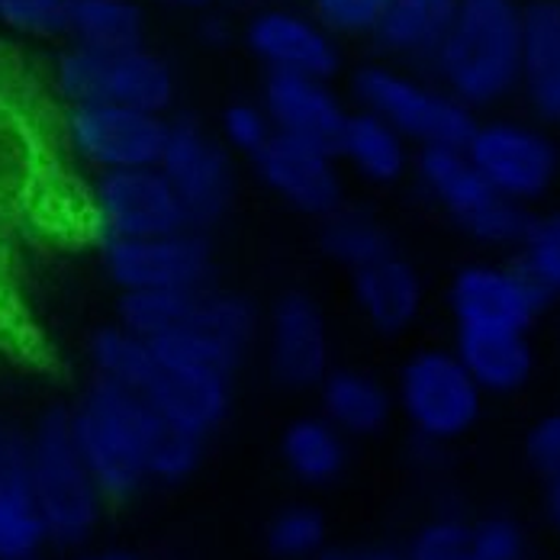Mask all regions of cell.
I'll use <instances>...</instances> for the list:
<instances>
[{
	"mask_svg": "<svg viewBox=\"0 0 560 560\" xmlns=\"http://www.w3.org/2000/svg\"><path fill=\"white\" fill-rule=\"evenodd\" d=\"M68 419L74 445L107 500H132L152 487V451L165 419L139 393L94 377Z\"/></svg>",
	"mask_w": 560,
	"mask_h": 560,
	"instance_id": "6da1fadb",
	"label": "cell"
},
{
	"mask_svg": "<svg viewBox=\"0 0 560 560\" xmlns=\"http://www.w3.org/2000/svg\"><path fill=\"white\" fill-rule=\"evenodd\" d=\"M518 0H460L442 49L429 61L439 84L467 110H487L518 91L522 78Z\"/></svg>",
	"mask_w": 560,
	"mask_h": 560,
	"instance_id": "7a4b0ae2",
	"label": "cell"
},
{
	"mask_svg": "<svg viewBox=\"0 0 560 560\" xmlns=\"http://www.w3.org/2000/svg\"><path fill=\"white\" fill-rule=\"evenodd\" d=\"M30 442V490L46 522L49 545L78 548L84 545L104 515L107 497L101 493L91 467L71 435L68 409H49L39 416Z\"/></svg>",
	"mask_w": 560,
	"mask_h": 560,
	"instance_id": "3957f363",
	"label": "cell"
},
{
	"mask_svg": "<svg viewBox=\"0 0 560 560\" xmlns=\"http://www.w3.org/2000/svg\"><path fill=\"white\" fill-rule=\"evenodd\" d=\"M412 171L429 194V200L460 229L470 242L483 248H515L535 210H525L505 200L500 190L487 184V177L474 168L464 149L435 145L419 149Z\"/></svg>",
	"mask_w": 560,
	"mask_h": 560,
	"instance_id": "277c9868",
	"label": "cell"
},
{
	"mask_svg": "<svg viewBox=\"0 0 560 560\" xmlns=\"http://www.w3.org/2000/svg\"><path fill=\"white\" fill-rule=\"evenodd\" d=\"M396 409L432 448L464 439L483 412V390L451 348H419L396 374Z\"/></svg>",
	"mask_w": 560,
	"mask_h": 560,
	"instance_id": "5b68a950",
	"label": "cell"
},
{
	"mask_svg": "<svg viewBox=\"0 0 560 560\" xmlns=\"http://www.w3.org/2000/svg\"><path fill=\"white\" fill-rule=\"evenodd\" d=\"M354 97L416 149H464L477 126V113L451 97L442 84H425L390 65H364L354 74Z\"/></svg>",
	"mask_w": 560,
	"mask_h": 560,
	"instance_id": "8992f818",
	"label": "cell"
},
{
	"mask_svg": "<svg viewBox=\"0 0 560 560\" xmlns=\"http://www.w3.org/2000/svg\"><path fill=\"white\" fill-rule=\"evenodd\" d=\"M56 84L71 107L110 104L159 116L171 110L177 94L171 65L152 49L91 52L71 46L58 58Z\"/></svg>",
	"mask_w": 560,
	"mask_h": 560,
	"instance_id": "52a82bcc",
	"label": "cell"
},
{
	"mask_svg": "<svg viewBox=\"0 0 560 560\" xmlns=\"http://www.w3.org/2000/svg\"><path fill=\"white\" fill-rule=\"evenodd\" d=\"M464 152L493 190L525 210L545 200L560 177L558 142L522 119H477Z\"/></svg>",
	"mask_w": 560,
	"mask_h": 560,
	"instance_id": "ba28073f",
	"label": "cell"
},
{
	"mask_svg": "<svg viewBox=\"0 0 560 560\" xmlns=\"http://www.w3.org/2000/svg\"><path fill=\"white\" fill-rule=\"evenodd\" d=\"M159 171L177 194L190 229L210 232L223 223L235 197V165L223 139L210 136L197 119L177 116L168 122Z\"/></svg>",
	"mask_w": 560,
	"mask_h": 560,
	"instance_id": "9c48e42d",
	"label": "cell"
},
{
	"mask_svg": "<svg viewBox=\"0 0 560 560\" xmlns=\"http://www.w3.org/2000/svg\"><path fill=\"white\" fill-rule=\"evenodd\" d=\"M265 361L280 390H319L332 364V332L319 300L306 290H287L271 303L265 323Z\"/></svg>",
	"mask_w": 560,
	"mask_h": 560,
	"instance_id": "30bf717a",
	"label": "cell"
},
{
	"mask_svg": "<svg viewBox=\"0 0 560 560\" xmlns=\"http://www.w3.org/2000/svg\"><path fill=\"white\" fill-rule=\"evenodd\" d=\"M104 271L119 293L136 290H207L213 280V245L207 232L184 229L155 238H110L101 248Z\"/></svg>",
	"mask_w": 560,
	"mask_h": 560,
	"instance_id": "8fae6325",
	"label": "cell"
},
{
	"mask_svg": "<svg viewBox=\"0 0 560 560\" xmlns=\"http://www.w3.org/2000/svg\"><path fill=\"white\" fill-rule=\"evenodd\" d=\"M551 300L512 261H470L448 283L454 329H505L528 332L545 316Z\"/></svg>",
	"mask_w": 560,
	"mask_h": 560,
	"instance_id": "7c38bea8",
	"label": "cell"
},
{
	"mask_svg": "<svg viewBox=\"0 0 560 560\" xmlns=\"http://www.w3.org/2000/svg\"><path fill=\"white\" fill-rule=\"evenodd\" d=\"M168 116L110 104L71 107L68 110V142L71 149L101 174L110 171L159 168Z\"/></svg>",
	"mask_w": 560,
	"mask_h": 560,
	"instance_id": "4fadbf2b",
	"label": "cell"
},
{
	"mask_svg": "<svg viewBox=\"0 0 560 560\" xmlns=\"http://www.w3.org/2000/svg\"><path fill=\"white\" fill-rule=\"evenodd\" d=\"M94 210L110 238H155L190 229L187 213L159 168L110 171L94 184Z\"/></svg>",
	"mask_w": 560,
	"mask_h": 560,
	"instance_id": "5bb4252c",
	"label": "cell"
},
{
	"mask_svg": "<svg viewBox=\"0 0 560 560\" xmlns=\"http://www.w3.org/2000/svg\"><path fill=\"white\" fill-rule=\"evenodd\" d=\"M252 165L261 184L296 213L326 220L341 207V171L336 152L329 149L278 132Z\"/></svg>",
	"mask_w": 560,
	"mask_h": 560,
	"instance_id": "9a60e30c",
	"label": "cell"
},
{
	"mask_svg": "<svg viewBox=\"0 0 560 560\" xmlns=\"http://www.w3.org/2000/svg\"><path fill=\"white\" fill-rule=\"evenodd\" d=\"M245 46L268 74H306L329 81L341 65L336 36L293 10H261L245 26Z\"/></svg>",
	"mask_w": 560,
	"mask_h": 560,
	"instance_id": "2e32d148",
	"label": "cell"
},
{
	"mask_svg": "<svg viewBox=\"0 0 560 560\" xmlns=\"http://www.w3.org/2000/svg\"><path fill=\"white\" fill-rule=\"evenodd\" d=\"M261 107L268 110L280 136L336 152L341 126L348 119L345 104L323 78L306 74H268L261 88Z\"/></svg>",
	"mask_w": 560,
	"mask_h": 560,
	"instance_id": "e0dca14e",
	"label": "cell"
},
{
	"mask_svg": "<svg viewBox=\"0 0 560 560\" xmlns=\"http://www.w3.org/2000/svg\"><path fill=\"white\" fill-rule=\"evenodd\" d=\"M155 348V345H152ZM142 399L171 425L210 442L232 409V381L223 374L194 371L165 364L159 358V374L152 387L142 393Z\"/></svg>",
	"mask_w": 560,
	"mask_h": 560,
	"instance_id": "ac0fdd59",
	"label": "cell"
},
{
	"mask_svg": "<svg viewBox=\"0 0 560 560\" xmlns=\"http://www.w3.org/2000/svg\"><path fill=\"white\" fill-rule=\"evenodd\" d=\"M351 300L374 332L402 336L425 310V280L409 258L393 252L351 275Z\"/></svg>",
	"mask_w": 560,
	"mask_h": 560,
	"instance_id": "d6986e66",
	"label": "cell"
},
{
	"mask_svg": "<svg viewBox=\"0 0 560 560\" xmlns=\"http://www.w3.org/2000/svg\"><path fill=\"white\" fill-rule=\"evenodd\" d=\"M49 545L30 490V442L3 429L0 439V560H36Z\"/></svg>",
	"mask_w": 560,
	"mask_h": 560,
	"instance_id": "ffe728a7",
	"label": "cell"
},
{
	"mask_svg": "<svg viewBox=\"0 0 560 560\" xmlns=\"http://www.w3.org/2000/svg\"><path fill=\"white\" fill-rule=\"evenodd\" d=\"M518 91L545 122H560V0L522 7V78Z\"/></svg>",
	"mask_w": 560,
	"mask_h": 560,
	"instance_id": "44dd1931",
	"label": "cell"
},
{
	"mask_svg": "<svg viewBox=\"0 0 560 560\" xmlns=\"http://www.w3.org/2000/svg\"><path fill=\"white\" fill-rule=\"evenodd\" d=\"M451 351L467 368L483 396H509L528 387L535 374V348L528 332L454 329Z\"/></svg>",
	"mask_w": 560,
	"mask_h": 560,
	"instance_id": "7402d4cb",
	"label": "cell"
},
{
	"mask_svg": "<svg viewBox=\"0 0 560 560\" xmlns=\"http://www.w3.org/2000/svg\"><path fill=\"white\" fill-rule=\"evenodd\" d=\"M316 393L319 416H326L348 442L381 435L396 412L390 387L377 374L361 368H332Z\"/></svg>",
	"mask_w": 560,
	"mask_h": 560,
	"instance_id": "603a6c76",
	"label": "cell"
},
{
	"mask_svg": "<svg viewBox=\"0 0 560 560\" xmlns=\"http://www.w3.org/2000/svg\"><path fill=\"white\" fill-rule=\"evenodd\" d=\"M336 159L371 184H396L412 168L409 142L371 110H351L336 142Z\"/></svg>",
	"mask_w": 560,
	"mask_h": 560,
	"instance_id": "cb8c5ba5",
	"label": "cell"
},
{
	"mask_svg": "<svg viewBox=\"0 0 560 560\" xmlns=\"http://www.w3.org/2000/svg\"><path fill=\"white\" fill-rule=\"evenodd\" d=\"M280 460L296 483L323 490L348 470V439L319 412L296 416L280 435Z\"/></svg>",
	"mask_w": 560,
	"mask_h": 560,
	"instance_id": "d4e9b609",
	"label": "cell"
},
{
	"mask_svg": "<svg viewBox=\"0 0 560 560\" xmlns=\"http://www.w3.org/2000/svg\"><path fill=\"white\" fill-rule=\"evenodd\" d=\"M460 0H390L374 43L381 52L409 61H432L448 36Z\"/></svg>",
	"mask_w": 560,
	"mask_h": 560,
	"instance_id": "484cf974",
	"label": "cell"
},
{
	"mask_svg": "<svg viewBox=\"0 0 560 560\" xmlns=\"http://www.w3.org/2000/svg\"><path fill=\"white\" fill-rule=\"evenodd\" d=\"M145 10L136 0H71L65 36L91 52L145 49Z\"/></svg>",
	"mask_w": 560,
	"mask_h": 560,
	"instance_id": "4316f807",
	"label": "cell"
},
{
	"mask_svg": "<svg viewBox=\"0 0 560 560\" xmlns=\"http://www.w3.org/2000/svg\"><path fill=\"white\" fill-rule=\"evenodd\" d=\"M319 245H323L326 258H332L348 275H354V271H361V268H368V265H374V261L396 252L390 229L374 213L354 210V207H338L332 217L323 220Z\"/></svg>",
	"mask_w": 560,
	"mask_h": 560,
	"instance_id": "83f0119b",
	"label": "cell"
},
{
	"mask_svg": "<svg viewBox=\"0 0 560 560\" xmlns=\"http://www.w3.org/2000/svg\"><path fill=\"white\" fill-rule=\"evenodd\" d=\"M91 364H94L97 381H107L113 387H122V390L139 393V396L152 387V381L159 374V354H155L152 341L132 336L119 323L94 332Z\"/></svg>",
	"mask_w": 560,
	"mask_h": 560,
	"instance_id": "f1b7e54d",
	"label": "cell"
},
{
	"mask_svg": "<svg viewBox=\"0 0 560 560\" xmlns=\"http://www.w3.org/2000/svg\"><path fill=\"white\" fill-rule=\"evenodd\" d=\"M203 290H136L119 293L116 323L132 336L159 341L187 326Z\"/></svg>",
	"mask_w": 560,
	"mask_h": 560,
	"instance_id": "f546056e",
	"label": "cell"
},
{
	"mask_svg": "<svg viewBox=\"0 0 560 560\" xmlns=\"http://www.w3.org/2000/svg\"><path fill=\"white\" fill-rule=\"evenodd\" d=\"M265 548L275 560H316L329 551V522L313 503L278 509L265 528Z\"/></svg>",
	"mask_w": 560,
	"mask_h": 560,
	"instance_id": "4dcf8cb0",
	"label": "cell"
},
{
	"mask_svg": "<svg viewBox=\"0 0 560 560\" xmlns=\"http://www.w3.org/2000/svg\"><path fill=\"white\" fill-rule=\"evenodd\" d=\"M515 265L551 303L560 300V210L532 213L515 245Z\"/></svg>",
	"mask_w": 560,
	"mask_h": 560,
	"instance_id": "1f68e13d",
	"label": "cell"
},
{
	"mask_svg": "<svg viewBox=\"0 0 560 560\" xmlns=\"http://www.w3.org/2000/svg\"><path fill=\"white\" fill-rule=\"evenodd\" d=\"M406 560H467L470 555V522L460 515H432L422 522L402 548Z\"/></svg>",
	"mask_w": 560,
	"mask_h": 560,
	"instance_id": "d6a6232c",
	"label": "cell"
},
{
	"mask_svg": "<svg viewBox=\"0 0 560 560\" xmlns=\"http://www.w3.org/2000/svg\"><path fill=\"white\" fill-rule=\"evenodd\" d=\"M278 136L268 110L252 101H235L223 110V145L229 152L245 155L248 162Z\"/></svg>",
	"mask_w": 560,
	"mask_h": 560,
	"instance_id": "836d02e7",
	"label": "cell"
},
{
	"mask_svg": "<svg viewBox=\"0 0 560 560\" xmlns=\"http://www.w3.org/2000/svg\"><path fill=\"white\" fill-rule=\"evenodd\" d=\"M528 535L512 515H487L470 522V555L467 560H525Z\"/></svg>",
	"mask_w": 560,
	"mask_h": 560,
	"instance_id": "e575fe53",
	"label": "cell"
},
{
	"mask_svg": "<svg viewBox=\"0 0 560 560\" xmlns=\"http://www.w3.org/2000/svg\"><path fill=\"white\" fill-rule=\"evenodd\" d=\"M71 0H0V23L23 36L52 39L68 30Z\"/></svg>",
	"mask_w": 560,
	"mask_h": 560,
	"instance_id": "d590c367",
	"label": "cell"
},
{
	"mask_svg": "<svg viewBox=\"0 0 560 560\" xmlns=\"http://www.w3.org/2000/svg\"><path fill=\"white\" fill-rule=\"evenodd\" d=\"M390 0H313L316 20L332 36H374Z\"/></svg>",
	"mask_w": 560,
	"mask_h": 560,
	"instance_id": "8d00e7d4",
	"label": "cell"
},
{
	"mask_svg": "<svg viewBox=\"0 0 560 560\" xmlns=\"http://www.w3.org/2000/svg\"><path fill=\"white\" fill-rule=\"evenodd\" d=\"M525 460L528 467L551 480L560 474V409L535 419L525 432Z\"/></svg>",
	"mask_w": 560,
	"mask_h": 560,
	"instance_id": "74e56055",
	"label": "cell"
},
{
	"mask_svg": "<svg viewBox=\"0 0 560 560\" xmlns=\"http://www.w3.org/2000/svg\"><path fill=\"white\" fill-rule=\"evenodd\" d=\"M545 512H548L551 525L560 532V474L545 480Z\"/></svg>",
	"mask_w": 560,
	"mask_h": 560,
	"instance_id": "f35d334b",
	"label": "cell"
},
{
	"mask_svg": "<svg viewBox=\"0 0 560 560\" xmlns=\"http://www.w3.org/2000/svg\"><path fill=\"white\" fill-rule=\"evenodd\" d=\"M354 560H406L402 548H390V545H374V548H364L358 555H351Z\"/></svg>",
	"mask_w": 560,
	"mask_h": 560,
	"instance_id": "ab89813d",
	"label": "cell"
},
{
	"mask_svg": "<svg viewBox=\"0 0 560 560\" xmlns=\"http://www.w3.org/2000/svg\"><path fill=\"white\" fill-rule=\"evenodd\" d=\"M97 560H145L142 555H136V551H104Z\"/></svg>",
	"mask_w": 560,
	"mask_h": 560,
	"instance_id": "60d3db41",
	"label": "cell"
},
{
	"mask_svg": "<svg viewBox=\"0 0 560 560\" xmlns=\"http://www.w3.org/2000/svg\"><path fill=\"white\" fill-rule=\"evenodd\" d=\"M316 560H354V558H351L348 551H338V548H329L326 555H319V558H316Z\"/></svg>",
	"mask_w": 560,
	"mask_h": 560,
	"instance_id": "b9f144b4",
	"label": "cell"
},
{
	"mask_svg": "<svg viewBox=\"0 0 560 560\" xmlns=\"http://www.w3.org/2000/svg\"><path fill=\"white\" fill-rule=\"evenodd\" d=\"M171 3H180V7H213V3H223V0H171Z\"/></svg>",
	"mask_w": 560,
	"mask_h": 560,
	"instance_id": "7bdbcfd3",
	"label": "cell"
},
{
	"mask_svg": "<svg viewBox=\"0 0 560 560\" xmlns=\"http://www.w3.org/2000/svg\"><path fill=\"white\" fill-rule=\"evenodd\" d=\"M81 560H97V558H81Z\"/></svg>",
	"mask_w": 560,
	"mask_h": 560,
	"instance_id": "ee69618b",
	"label": "cell"
},
{
	"mask_svg": "<svg viewBox=\"0 0 560 560\" xmlns=\"http://www.w3.org/2000/svg\"><path fill=\"white\" fill-rule=\"evenodd\" d=\"M0 439H3V429H0Z\"/></svg>",
	"mask_w": 560,
	"mask_h": 560,
	"instance_id": "f6af8a7d",
	"label": "cell"
},
{
	"mask_svg": "<svg viewBox=\"0 0 560 560\" xmlns=\"http://www.w3.org/2000/svg\"><path fill=\"white\" fill-rule=\"evenodd\" d=\"M165 3H171V0H165Z\"/></svg>",
	"mask_w": 560,
	"mask_h": 560,
	"instance_id": "bcb514c9",
	"label": "cell"
}]
</instances>
